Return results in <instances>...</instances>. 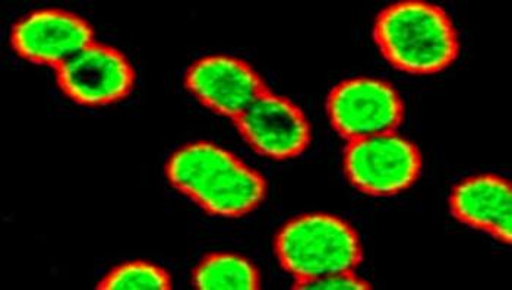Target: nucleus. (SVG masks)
Returning <instances> with one entry per match:
<instances>
[{"instance_id": "9b49d317", "label": "nucleus", "mask_w": 512, "mask_h": 290, "mask_svg": "<svg viewBox=\"0 0 512 290\" xmlns=\"http://www.w3.org/2000/svg\"><path fill=\"white\" fill-rule=\"evenodd\" d=\"M192 285L199 290H256L261 289V277L245 257L216 252L202 258L195 267Z\"/></svg>"}, {"instance_id": "1a4fd4ad", "label": "nucleus", "mask_w": 512, "mask_h": 290, "mask_svg": "<svg viewBox=\"0 0 512 290\" xmlns=\"http://www.w3.org/2000/svg\"><path fill=\"white\" fill-rule=\"evenodd\" d=\"M93 43V27L84 18L59 9L31 12L11 31V46L20 58L56 69Z\"/></svg>"}, {"instance_id": "f8f14e48", "label": "nucleus", "mask_w": 512, "mask_h": 290, "mask_svg": "<svg viewBox=\"0 0 512 290\" xmlns=\"http://www.w3.org/2000/svg\"><path fill=\"white\" fill-rule=\"evenodd\" d=\"M99 290H170L172 277L166 270L147 263L131 261L110 270L97 285Z\"/></svg>"}, {"instance_id": "ddd939ff", "label": "nucleus", "mask_w": 512, "mask_h": 290, "mask_svg": "<svg viewBox=\"0 0 512 290\" xmlns=\"http://www.w3.org/2000/svg\"><path fill=\"white\" fill-rule=\"evenodd\" d=\"M296 290H369L372 286L366 280L357 277L353 271L349 273L328 274L316 279L295 280Z\"/></svg>"}, {"instance_id": "20e7f679", "label": "nucleus", "mask_w": 512, "mask_h": 290, "mask_svg": "<svg viewBox=\"0 0 512 290\" xmlns=\"http://www.w3.org/2000/svg\"><path fill=\"white\" fill-rule=\"evenodd\" d=\"M343 167L353 188L372 197H391L412 188L422 173L423 160L412 141L395 132L350 141Z\"/></svg>"}, {"instance_id": "6e6552de", "label": "nucleus", "mask_w": 512, "mask_h": 290, "mask_svg": "<svg viewBox=\"0 0 512 290\" xmlns=\"http://www.w3.org/2000/svg\"><path fill=\"white\" fill-rule=\"evenodd\" d=\"M185 87L202 106L232 121L270 91L248 62L223 55L192 63L185 74Z\"/></svg>"}, {"instance_id": "7ed1b4c3", "label": "nucleus", "mask_w": 512, "mask_h": 290, "mask_svg": "<svg viewBox=\"0 0 512 290\" xmlns=\"http://www.w3.org/2000/svg\"><path fill=\"white\" fill-rule=\"evenodd\" d=\"M278 263L295 280L355 271L363 261L359 235L331 214H303L287 222L274 241Z\"/></svg>"}, {"instance_id": "9d476101", "label": "nucleus", "mask_w": 512, "mask_h": 290, "mask_svg": "<svg viewBox=\"0 0 512 290\" xmlns=\"http://www.w3.org/2000/svg\"><path fill=\"white\" fill-rule=\"evenodd\" d=\"M450 208L458 222L511 245L512 187L508 179L498 175L464 179L451 192Z\"/></svg>"}, {"instance_id": "0eeeda50", "label": "nucleus", "mask_w": 512, "mask_h": 290, "mask_svg": "<svg viewBox=\"0 0 512 290\" xmlns=\"http://www.w3.org/2000/svg\"><path fill=\"white\" fill-rule=\"evenodd\" d=\"M240 137L259 156L295 159L311 145V126L299 106L267 91L235 119Z\"/></svg>"}, {"instance_id": "423d86ee", "label": "nucleus", "mask_w": 512, "mask_h": 290, "mask_svg": "<svg viewBox=\"0 0 512 290\" xmlns=\"http://www.w3.org/2000/svg\"><path fill=\"white\" fill-rule=\"evenodd\" d=\"M56 72L63 94L88 107L120 102L134 91L137 80L128 58L115 47L100 43L85 47Z\"/></svg>"}, {"instance_id": "f257e3e1", "label": "nucleus", "mask_w": 512, "mask_h": 290, "mask_svg": "<svg viewBox=\"0 0 512 290\" xmlns=\"http://www.w3.org/2000/svg\"><path fill=\"white\" fill-rule=\"evenodd\" d=\"M166 178L205 213L224 219L251 214L267 198L264 176L208 141L185 144L173 151L166 163Z\"/></svg>"}, {"instance_id": "39448f33", "label": "nucleus", "mask_w": 512, "mask_h": 290, "mask_svg": "<svg viewBox=\"0 0 512 290\" xmlns=\"http://www.w3.org/2000/svg\"><path fill=\"white\" fill-rule=\"evenodd\" d=\"M327 113L334 131L350 143L400 128L404 104L393 85L376 78H352L330 91Z\"/></svg>"}, {"instance_id": "f03ea898", "label": "nucleus", "mask_w": 512, "mask_h": 290, "mask_svg": "<svg viewBox=\"0 0 512 290\" xmlns=\"http://www.w3.org/2000/svg\"><path fill=\"white\" fill-rule=\"evenodd\" d=\"M374 40L388 63L409 75L438 74L460 55L450 15L422 0H403L379 12Z\"/></svg>"}]
</instances>
